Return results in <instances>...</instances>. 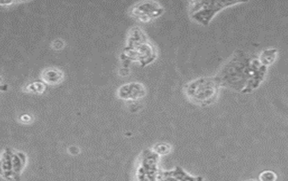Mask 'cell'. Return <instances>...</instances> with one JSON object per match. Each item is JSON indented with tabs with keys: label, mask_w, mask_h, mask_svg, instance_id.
<instances>
[{
	"label": "cell",
	"mask_w": 288,
	"mask_h": 181,
	"mask_svg": "<svg viewBox=\"0 0 288 181\" xmlns=\"http://www.w3.org/2000/svg\"><path fill=\"white\" fill-rule=\"evenodd\" d=\"M267 71L257 58L238 51L224 65L216 78L221 86L248 94L261 84Z\"/></svg>",
	"instance_id": "1"
},
{
	"label": "cell",
	"mask_w": 288,
	"mask_h": 181,
	"mask_svg": "<svg viewBox=\"0 0 288 181\" xmlns=\"http://www.w3.org/2000/svg\"><path fill=\"white\" fill-rule=\"evenodd\" d=\"M220 87L216 76L201 77L187 83L185 94L192 102L200 106H207L216 100Z\"/></svg>",
	"instance_id": "2"
},
{
	"label": "cell",
	"mask_w": 288,
	"mask_h": 181,
	"mask_svg": "<svg viewBox=\"0 0 288 181\" xmlns=\"http://www.w3.org/2000/svg\"><path fill=\"white\" fill-rule=\"evenodd\" d=\"M124 55L130 61H138L147 66L154 60L156 53L154 47L148 42L146 34L139 27L131 29Z\"/></svg>",
	"instance_id": "3"
},
{
	"label": "cell",
	"mask_w": 288,
	"mask_h": 181,
	"mask_svg": "<svg viewBox=\"0 0 288 181\" xmlns=\"http://www.w3.org/2000/svg\"><path fill=\"white\" fill-rule=\"evenodd\" d=\"M239 4V2H224V1H194L190 3L189 14L193 20L201 24L208 25L214 15L222 9L231 5Z\"/></svg>",
	"instance_id": "4"
},
{
	"label": "cell",
	"mask_w": 288,
	"mask_h": 181,
	"mask_svg": "<svg viewBox=\"0 0 288 181\" xmlns=\"http://www.w3.org/2000/svg\"><path fill=\"white\" fill-rule=\"evenodd\" d=\"M159 156L152 149L141 153L139 163L135 171V181H156L160 169L158 168Z\"/></svg>",
	"instance_id": "5"
},
{
	"label": "cell",
	"mask_w": 288,
	"mask_h": 181,
	"mask_svg": "<svg viewBox=\"0 0 288 181\" xmlns=\"http://www.w3.org/2000/svg\"><path fill=\"white\" fill-rule=\"evenodd\" d=\"M164 12V8L160 4L156 2H141L137 5H135L133 8L131 14L132 16L142 22H149L154 18L160 16Z\"/></svg>",
	"instance_id": "6"
},
{
	"label": "cell",
	"mask_w": 288,
	"mask_h": 181,
	"mask_svg": "<svg viewBox=\"0 0 288 181\" xmlns=\"http://www.w3.org/2000/svg\"><path fill=\"white\" fill-rule=\"evenodd\" d=\"M147 90L139 82H129L120 86L117 90V96L125 101H136L145 97Z\"/></svg>",
	"instance_id": "7"
},
{
	"label": "cell",
	"mask_w": 288,
	"mask_h": 181,
	"mask_svg": "<svg viewBox=\"0 0 288 181\" xmlns=\"http://www.w3.org/2000/svg\"><path fill=\"white\" fill-rule=\"evenodd\" d=\"M13 149L7 148L0 157V176L8 181H14L12 155Z\"/></svg>",
	"instance_id": "8"
},
{
	"label": "cell",
	"mask_w": 288,
	"mask_h": 181,
	"mask_svg": "<svg viewBox=\"0 0 288 181\" xmlns=\"http://www.w3.org/2000/svg\"><path fill=\"white\" fill-rule=\"evenodd\" d=\"M27 164V156L22 151H13L12 166H13L14 181H20L21 175Z\"/></svg>",
	"instance_id": "9"
},
{
	"label": "cell",
	"mask_w": 288,
	"mask_h": 181,
	"mask_svg": "<svg viewBox=\"0 0 288 181\" xmlns=\"http://www.w3.org/2000/svg\"><path fill=\"white\" fill-rule=\"evenodd\" d=\"M63 78H64L63 72L58 69L48 68L45 71H43L42 73V81L47 84H51V85L58 84L62 82Z\"/></svg>",
	"instance_id": "10"
},
{
	"label": "cell",
	"mask_w": 288,
	"mask_h": 181,
	"mask_svg": "<svg viewBox=\"0 0 288 181\" xmlns=\"http://www.w3.org/2000/svg\"><path fill=\"white\" fill-rule=\"evenodd\" d=\"M276 57H277V50L275 48H271V49L264 50L260 55L257 57V59L263 66L268 68L269 66L275 63Z\"/></svg>",
	"instance_id": "11"
},
{
	"label": "cell",
	"mask_w": 288,
	"mask_h": 181,
	"mask_svg": "<svg viewBox=\"0 0 288 181\" xmlns=\"http://www.w3.org/2000/svg\"><path fill=\"white\" fill-rule=\"evenodd\" d=\"M170 174L174 177L176 181H202L200 178H194L187 174L180 167H176L174 170H170Z\"/></svg>",
	"instance_id": "12"
},
{
	"label": "cell",
	"mask_w": 288,
	"mask_h": 181,
	"mask_svg": "<svg viewBox=\"0 0 288 181\" xmlns=\"http://www.w3.org/2000/svg\"><path fill=\"white\" fill-rule=\"evenodd\" d=\"M46 83L43 81H35L33 82L27 84L25 91L29 94H42L46 91Z\"/></svg>",
	"instance_id": "13"
},
{
	"label": "cell",
	"mask_w": 288,
	"mask_h": 181,
	"mask_svg": "<svg viewBox=\"0 0 288 181\" xmlns=\"http://www.w3.org/2000/svg\"><path fill=\"white\" fill-rule=\"evenodd\" d=\"M152 150L158 156L167 155L171 151V146L168 143H157L153 147Z\"/></svg>",
	"instance_id": "14"
},
{
	"label": "cell",
	"mask_w": 288,
	"mask_h": 181,
	"mask_svg": "<svg viewBox=\"0 0 288 181\" xmlns=\"http://www.w3.org/2000/svg\"><path fill=\"white\" fill-rule=\"evenodd\" d=\"M277 176L272 170H264L259 175V181H275Z\"/></svg>",
	"instance_id": "15"
},
{
	"label": "cell",
	"mask_w": 288,
	"mask_h": 181,
	"mask_svg": "<svg viewBox=\"0 0 288 181\" xmlns=\"http://www.w3.org/2000/svg\"><path fill=\"white\" fill-rule=\"evenodd\" d=\"M64 46H65L64 41L60 40V39H57V40L54 41L53 43H52V47H53L56 51L61 50L64 47Z\"/></svg>",
	"instance_id": "16"
},
{
	"label": "cell",
	"mask_w": 288,
	"mask_h": 181,
	"mask_svg": "<svg viewBox=\"0 0 288 181\" xmlns=\"http://www.w3.org/2000/svg\"><path fill=\"white\" fill-rule=\"evenodd\" d=\"M19 121L23 123H29L32 121V116L27 114H22L19 117Z\"/></svg>",
	"instance_id": "17"
},
{
	"label": "cell",
	"mask_w": 288,
	"mask_h": 181,
	"mask_svg": "<svg viewBox=\"0 0 288 181\" xmlns=\"http://www.w3.org/2000/svg\"><path fill=\"white\" fill-rule=\"evenodd\" d=\"M68 152L72 155L78 154L79 153V148L76 147V146H71V147H69V148H68Z\"/></svg>",
	"instance_id": "18"
},
{
	"label": "cell",
	"mask_w": 288,
	"mask_h": 181,
	"mask_svg": "<svg viewBox=\"0 0 288 181\" xmlns=\"http://www.w3.org/2000/svg\"><path fill=\"white\" fill-rule=\"evenodd\" d=\"M119 74L122 76H127L129 74V69L128 67L121 68L119 70Z\"/></svg>",
	"instance_id": "19"
},
{
	"label": "cell",
	"mask_w": 288,
	"mask_h": 181,
	"mask_svg": "<svg viewBox=\"0 0 288 181\" xmlns=\"http://www.w3.org/2000/svg\"><path fill=\"white\" fill-rule=\"evenodd\" d=\"M7 89H8L7 84L0 83V92H5V91H7Z\"/></svg>",
	"instance_id": "20"
},
{
	"label": "cell",
	"mask_w": 288,
	"mask_h": 181,
	"mask_svg": "<svg viewBox=\"0 0 288 181\" xmlns=\"http://www.w3.org/2000/svg\"><path fill=\"white\" fill-rule=\"evenodd\" d=\"M14 4V2H0V5L1 6H8V5H12Z\"/></svg>",
	"instance_id": "21"
},
{
	"label": "cell",
	"mask_w": 288,
	"mask_h": 181,
	"mask_svg": "<svg viewBox=\"0 0 288 181\" xmlns=\"http://www.w3.org/2000/svg\"><path fill=\"white\" fill-rule=\"evenodd\" d=\"M2 81H3V79L0 77V83H2Z\"/></svg>",
	"instance_id": "22"
},
{
	"label": "cell",
	"mask_w": 288,
	"mask_h": 181,
	"mask_svg": "<svg viewBox=\"0 0 288 181\" xmlns=\"http://www.w3.org/2000/svg\"><path fill=\"white\" fill-rule=\"evenodd\" d=\"M255 181V180H248V181Z\"/></svg>",
	"instance_id": "23"
}]
</instances>
